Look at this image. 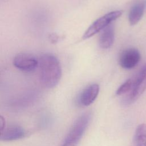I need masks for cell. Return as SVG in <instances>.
<instances>
[{
    "label": "cell",
    "instance_id": "7a4b0ae2",
    "mask_svg": "<svg viewBox=\"0 0 146 146\" xmlns=\"http://www.w3.org/2000/svg\"><path fill=\"white\" fill-rule=\"evenodd\" d=\"M91 119V113L88 112L78 117L60 146H77L84 134Z\"/></svg>",
    "mask_w": 146,
    "mask_h": 146
},
{
    "label": "cell",
    "instance_id": "8992f818",
    "mask_svg": "<svg viewBox=\"0 0 146 146\" xmlns=\"http://www.w3.org/2000/svg\"><path fill=\"white\" fill-rule=\"evenodd\" d=\"M140 58V54L137 49L129 48L122 51L119 56V62L122 68L131 69L139 63Z\"/></svg>",
    "mask_w": 146,
    "mask_h": 146
},
{
    "label": "cell",
    "instance_id": "9c48e42d",
    "mask_svg": "<svg viewBox=\"0 0 146 146\" xmlns=\"http://www.w3.org/2000/svg\"><path fill=\"white\" fill-rule=\"evenodd\" d=\"M115 31L113 26L110 24L102 31L99 39V46L103 49L110 48L114 42Z\"/></svg>",
    "mask_w": 146,
    "mask_h": 146
},
{
    "label": "cell",
    "instance_id": "52a82bcc",
    "mask_svg": "<svg viewBox=\"0 0 146 146\" xmlns=\"http://www.w3.org/2000/svg\"><path fill=\"white\" fill-rule=\"evenodd\" d=\"M99 92V86L94 83L86 87L78 95L76 103L82 107H87L91 104L96 99Z\"/></svg>",
    "mask_w": 146,
    "mask_h": 146
},
{
    "label": "cell",
    "instance_id": "6da1fadb",
    "mask_svg": "<svg viewBox=\"0 0 146 146\" xmlns=\"http://www.w3.org/2000/svg\"><path fill=\"white\" fill-rule=\"evenodd\" d=\"M38 60L39 78L42 85L47 88L55 87L62 76V67L59 60L48 53L42 54Z\"/></svg>",
    "mask_w": 146,
    "mask_h": 146
},
{
    "label": "cell",
    "instance_id": "7c38bea8",
    "mask_svg": "<svg viewBox=\"0 0 146 146\" xmlns=\"http://www.w3.org/2000/svg\"><path fill=\"white\" fill-rule=\"evenodd\" d=\"M133 86V79H129L123 83L116 90V94L118 96L127 95L130 92Z\"/></svg>",
    "mask_w": 146,
    "mask_h": 146
},
{
    "label": "cell",
    "instance_id": "ba28073f",
    "mask_svg": "<svg viewBox=\"0 0 146 146\" xmlns=\"http://www.w3.org/2000/svg\"><path fill=\"white\" fill-rule=\"evenodd\" d=\"M26 135L25 129L19 125L12 124L1 133V140L11 141L21 139Z\"/></svg>",
    "mask_w": 146,
    "mask_h": 146
},
{
    "label": "cell",
    "instance_id": "8fae6325",
    "mask_svg": "<svg viewBox=\"0 0 146 146\" xmlns=\"http://www.w3.org/2000/svg\"><path fill=\"white\" fill-rule=\"evenodd\" d=\"M133 142L135 146H146V124H141L136 128Z\"/></svg>",
    "mask_w": 146,
    "mask_h": 146
},
{
    "label": "cell",
    "instance_id": "277c9868",
    "mask_svg": "<svg viewBox=\"0 0 146 146\" xmlns=\"http://www.w3.org/2000/svg\"><path fill=\"white\" fill-rule=\"evenodd\" d=\"M123 13L122 10H116L108 13L94 22L87 29L83 36V39H88L98 33L102 31L110 25L111 22L119 18Z\"/></svg>",
    "mask_w": 146,
    "mask_h": 146
},
{
    "label": "cell",
    "instance_id": "30bf717a",
    "mask_svg": "<svg viewBox=\"0 0 146 146\" xmlns=\"http://www.w3.org/2000/svg\"><path fill=\"white\" fill-rule=\"evenodd\" d=\"M145 8L146 1L138 2L131 7L128 14V21L131 25H135L140 21Z\"/></svg>",
    "mask_w": 146,
    "mask_h": 146
},
{
    "label": "cell",
    "instance_id": "3957f363",
    "mask_svg": "<svg viewBox=\"0 0 146 146\" xmlns=\"http://www.w3.org/2000/svg\"><path fill=\"white\" fill-rule=\"evenodd\" d=\"M132 79V88L122 100V103L124 105H129L133 103L146 90V63Z\"/></svg>",
    "mask_w": 146,
    "mask_h": 146
},
{
    "label": "cell",
    "instance_id": "4fadbf2b",
    "mask_svg": "<svg viewBox=\"0 0 146 146\" xmlns=\"http://www.w3.org/2000/svg\"><path fill=\"white\" fill-rule=\"evenodd\" d=\"M0 124H1V133L4 131V129L6 128L5 120L2 116H1L0 117Z\"/></svg>",
    "mask_w": 146,
    "mask_h": 146
},
{
    "label": "cell",
    "instance_id": "5b68a950",
    "mask_svg": "<svg viewBox=\"0 0 146 146\" xmlns=\"http://www.w3.org/2000/svg\"><path fill=\"white\" fill-rule=\"evenodd\" d=\"M13 63L17 69L25 72H30L39 66V60L30 54L19 53L14 56Z\"/></svg>",
    "mask_w": 146,
    "mask_h": 146
}]
</instances>
